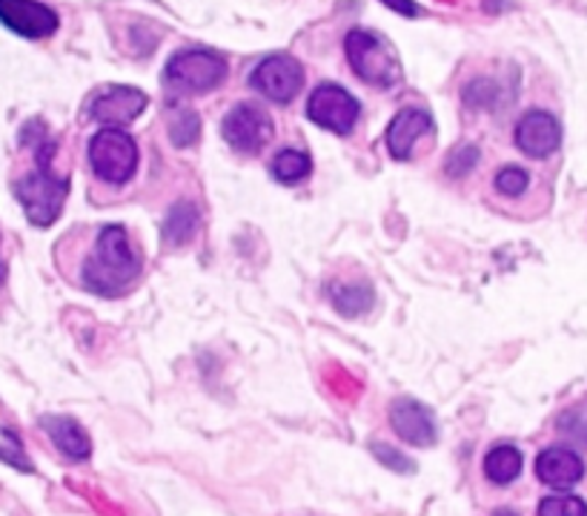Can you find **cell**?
<instances>
[{"label":"cell","mask_w":587,"mask_h":516,"mask_svg":"<svg viewBox=\"0 0 587 516\" xmlns=\"http://www.w3.org/2000/svg\"><path fill=\"white\" fill-rule=\"evenodd\" d=\"M373 454H376L378 462L387 465L390 471H396V473L413 471V462H410L404 454H399L396 448H390V445H381V442H376V445H373Z\"/></svg>","instance_id":"d4e9b609"},{"label":"cell","mask_w":587,"mask_h":516,"mask_svg":"<svg viewBox=\"0 0 587 516\" xmlns=\"http://www.w3.org/2000/svg\"><path fill=\"white\" fill-rule=\"evenodd\" d=\"M562 144V127L550 113L533 109L516 124V146L530 159H548Z\"/></svg>","instance_id":"7c38bea8"},{"label":"cell","mask_w":587,"mask_h":516,"mask_svg":"<svg viewBox=\"0 0 587 516\" xmlns=\"http://www.w3.org/2000/svg\"><path fill=\"white\" fill-rule=\"evenodd\" d=\"M430 129H433V118H430L424 109H401L396 118L387 127V150L396 161H407L410 159V152H413L415 141L422 136H427Z\"/></svg>","instance_id":"5bb4252c"},{"label":"cell","mask_w":587,"mask_h":516,"mask_svg":"<svg viewBox=\"0 0 587 516\" xmlns=\"http://www.w3.org/2000/svg\"><path fill=\"white\" fill-rule=\"evenodd\" d=\"M390 425L401 439L415 445V448H430L436 445L438 427L433 419V410L415 399H396L390 408Z\"/></svg>","instance_id":"8fae6325"},{"label":"cell","mask_w":587,"mask_h":516,"mask_svg":"<svg viewBox=\"0 0 587 516\" xmlns=\"http://www.w3.org/2000/svg\"><path fill=\"white\" fill-rule=\"evenodd\" d=\"M169 138H173L175 146H192L201 138V118L198 113L187 109V113H178L169 124Z\"/></svg>","instance_id":"ffe728a7"},{"label":"cell","mask_w":587,"mask_h":516,"mask_svg":"<svg viewBox=\"0 0 587 516\" xmlns=\"http://www.w3.org/2000/svg\"><path fill=\"white\" fill-rule=\"evenodd\" d=\"M536 477L542 479L544 485L556 488V491H571L585 477V462L571 448H559L556 445V448H548L539 454V459H536Z\"/></svg>","instance_id":"4fadbf2b"},{"label":"cell","mask_w":587,"mask_h":516,"mask_svg":"<svg viewBox=\"0 0 587 516\" xmlns=\"http://www.w3.org/2000/svg\"><path fill=\"white\" fill-rule=\"evenodd\" d=\"M304 84L302 63L290 58V55H272L267 61L256 67V72L249 75V86L261 92L263 98H270L272 104H290L295 98V92Z\"/></svg>","instance_id":"52a82bcc"},{"label":"cell","mask_w":587,"mask_h":516,"mask_svg":"<svg viewBox=\"0 0 587 516\" xmlns=\"http://www.w3.org/2000/svg\"><path fill=\"white\" fill-rule=\"evenodd\" d=\"M559 431L571 433L573 439L587 442V402L565 410V413L559 417Z\"/></svg>","instance_id":"603a6c76"},{"label":"cell","mask_w":587,"mask_h":516,"mask_svg":"<svg viewBox=\"0 0 587 516\" xmlns=\"http://www.w3.org/2000/svg\"><path fill=\"white\" fill-rule=\"evenodd\" d=\"M90 164L101 181L127 184L138 169V146L124 129L106 127L90 141Z\"/></svg>","instance_id":"5b68a950"},{"label":"cell","mask_w":587,"mask_h":516,"mask_svg":"<svg viewBox=\"0 0 587 516\" xmlns=\"http://www.w3.org/2000/svg\"><path fill=\"white\" fill-rule=\"evenodd\" d=\"M146 109V95L132 86H109V90L98 92L90 104V118L101 121L106 127L121 129L132 124L138 115Z\"/></svg>","instance_id":"30bf717a"},{"label":"cell","mask_w":587,"mask_h":516,"mask_svg":"<svg viewBox=\"0 0 587 516\" xmlns=\"http://www.w3.org/2000/svg\"><path fill=\"white\" fill-rule=\"evenodd\" d=\"M493 516H519V514H516V511H510V508H502V511H496Z\"/></svg>","instance_id":"83f0119b"},{"label":"cell","mask_w":587,"mask_h":516,"mask_svg":"<svg viewBox=\"0 0 587 516\" xmlns=\"http://www.w3.org/2000/svg\"><path fill=\"white\" fill-rule=\"evenodd\" d=\"M521 450L513 448V445H496L484 456V477L496 485H510L513 479H519L521 473Z\"/></svg>","instance_id":"ac0fdd59"},{"label":"cell","mask_w":587,"mask_h":516,"mask_svg":"<svg viewBox=\"0 0 587 516\" xmlns=\"http://www.w3.org/2000/svg\"><path fill=\"white\" fill-rule=\"evenodd\" d=\"M226 144L238 152H258L272 138L270 115L256 104H238L230 109V115L221 124Z\"/></svg>","instance_id":"ba28073f"},{"label":"cell","mask_w":587,"mask_h":516,"mask_svg":"<svg viewBox=\"0 0 587 516\" xmlns=\"http://www.w3.org/2000/svg\"><path fill=\"white\" fill-rule=\"evenodd\" d=\"M0 23L21 38H49L58 30V15L38 0H0Z\"/></svg>","instance_id":"9c48e42d"},{"label":"cell","mask_w":587,"mask_h":516,"mask_svg":"<svg viewBox=\"0 0 587 516\" xmlns=\"http://www.w3.org/2000/svg\"><path fill=\"white\" fill-rule=\"evenodd\" d=\"M226 58L212 49H184L166 63V84L184 92H212L224 84Z\"/></svg>","instance_id":"277c9868"},{"label":"cell","mask_w":587,"mask_h":516,"mask_svg":"<svg viewBox=\"0 0 587 516\" xmlns=\"http://www.w3.org/2000/svg\"><path fill=\"white\" fill-rule=\"evenodd\" d=\"M476 161H479V150H476L473 144L459 146V150L450 155V161H447V175H450V178H465V175L476 167Z\"/></svg>","instance_id":"cb8c5ba5"},{"label":"cell","mask_w":587,"mask_h":516,"mask_svg":"<svg viewBox=\"0 0 587 516\" xmlns=\"http://www.w3.org/2000/svg\"><path fill=\"white\" fill-rule=\"evenodd\" d=\"M381 3H385V7H390V9H396V12H399V15H404V17L419 15V9H415L413 0H381Z\"/></svg>","instance_id":"4316f807"},{"label":"cell","mask_w":587,"mask_h":516,"mask_svg":"<svg viewBox=\"0 0 587 516\" xmlns=\"http://www.w3.org/2000/svg\"><path fill=\"white\" fill-rule=\"evenodd\" d=\"M527 184H530V175L525 173L521 167H505L498 169L496 175V190L507 198H516L527 190Z\"/></svg>","instance_id":"7402d4cb"},{"label":"cell","mask_w":587,"mask_h":516,"mask_svg":"<svg viewBox=\"0 0 587 516\" xmlns=\"http://www.w3.org/2000/svg\"><path fill=\"white\" fill-rule=\"evenodd\" d=\"M344 52L350 67L355 69V75L362 78L364 84L373 86H387L399 84L401 78V63L396 58V52L390 49V44L373 35V32L353 30L344 40Z\"/></svg>","instance_id":"3957f363"},{"label":"cell","mask_w":587,"mask_h":516,"mask_svg":"<svg viewBox=\"0 0 587 516\" xmlns=\"http://www.w3.org/2000/svg\"><path fill=\"white\" fill-rule=\"evenodd\" d=\"M332 307L344 319H359L373 307V288L367 281H353V284H332L330 288Z\"/></svg>","instance_id":"2e32d148"},{"label":"cell","mask_w":587,"mask_h":516,"mask_svg":"<svg viewBox=\"0 0 587 516\" xmlns=\"http://www.w3.org/2000/svg\"><path fill=\"white\" fill-rule=\"evenodd\" d=\"M309 121L321 129H330L336 136H350L362 115L359 101L339 84H321L307 101Z\"/></svg>","instance_id":"8992f818"},{"label":"cell","mask_w":587,"mask_h":516,"mask_svg":"<svg viewBox=\"0 0 587 516\" xmlns=\"http://www.w3.org/2000/svg\"><path fill=\"white\" fill-rule=\"evenodd\" d=\"M313 173V161L304 152L295 150H281L272 161V178L281 184H298Z\"/></svg>","instance_id":"d6986e66"},{"label":"cell","mask_w":587,"mask_h":516,"mask_svg":"<svg viewBox=\"0 0 587 516\" xmlns=\"http://www.w3.org/2000/svg\"><path fill=\"white\" fill-rule=\"evenodd\" d=\"M0 459H3V462H9V465H15L17 471H23V473H30L32 471V465L26 462V454H23L21 445H17V442H15V448H12V450L0 448Z\"/></svg>","instance_id":"484cf974"},{"label":"cell","mask_w":587,"mask_h":516,"mask_svg":"<svg viewBox=\"0 0 587 516\" xmlns=\"http://www.w3.org/2000/svg\"><path fill=\"white\" fill-rule=\"evenodd\" d=\"M52 141L40 146L38 169L15 184L17 201H21L23 213H26V219H30L35 227H49V224H55L63 210V201H67L69 196L67 178H61V175H55L52 169H49V155H52Z\"/></svg>","instance_id":"7a4b0ae2"},{"label":"cell","mask_w":587,"mask_h":516,"mask_svg":"<svg viewBox=\"0 0 587 516\" xmlns=\"http://www.w3.org/2000/svg\"><path fill=\"white\" fill-rule=\"evenodd\" d=\"M40 427L49 433V439L55 442V448L61 450L63 456L75 459V462H83L90 459L92 454V442L90 433L83 431L72 417H40Z\"/></svg>","instance_id":"9a60e30c"},{"label":"cell","mask_w":587,"mask_h":516,"mask_svg":"<svg viewBox=\"0 0 587 516\" xmlns=\"http://www.w3.org/2000/svg\"><path fill=\"white\" fill-rule=\"evenodd\" d=\"M198 224H201V213H198V207L189 204V201H178V204L169 210V215H166L161 236H164L166 244L181 247V244H187L189 238L196 236Z\"/></svg>","instance_id":"e0dca14e"},{"label":"cell","mask_w":587,"mask_h":516,"mask_svg":"<svg viewBox=\"0 0 587 516\" xmlns=\"http://www.w3.org/2000/svg\"><path fill=\"white\" fill-rule=\"evenodd\" d=\"M3 281H7V265L0 261V284H3Z\"/></svg>","instance_id":"f1b7e54d"},{"label":"cell","mask_w":587,"mask_h":516,"mask_svg":"<svg viewBox=\"0 0 587 516\" xmlns=\"http://www.w3.org/2000/svg\"><path fill=\"white\" fill-rule=\"evenodd\" d=\"M138 270H141V261L127 230L121 224H109V227H101L90 258L83 261L81 284L98 296H118L124 288H129Z\"/></svg>","instance_id":"6da1fadb"},{"label":"cell","mask_w":587,"mask_h":516,"mask_svg":"<svg viewBox=\"0 0 587 516\" xmlns=\"http://www.w3.org/2000/svg\"><path fill=\"white\" fill-rule=\"evenodd\" d=\"M539 516H587V505L579 496L571 494H556L542 500L539 505Z\"/></svg>","instance_id":"44dd1931"}]
</instances>
